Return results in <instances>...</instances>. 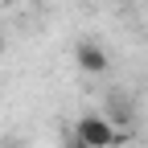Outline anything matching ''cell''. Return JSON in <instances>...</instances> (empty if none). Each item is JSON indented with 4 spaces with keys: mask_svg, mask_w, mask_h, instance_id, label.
I'll use <instances>...</instances> for the list:
<instances>
[{
    "mask_svg": "<svg viewBox=\"0 0 148 148\" xmlns=\"http://www.w3.org/2000/svg\"><path fill=\"white\" fill-rule=\"evenodd\" d=\"M74 136H78L86 148H115V140H119L115 123H111L107 115H82L78 123H74Z\"/></svg>",
    "mask_w": 148,
    "mask_h": 148,
    "instance_id": "6da1fadb",
    "label": "cell"
},
{
    "mask_svg": "<svg viewBox=\"0 0 148 148\" xmlns=\"http://www.w3.org/2000/svg\"><path fill=\"white\" fill-rule=\"evenodd\" d=\"M74 66H78L82 74H90V78H99V74L111 70V53L99 41H78L74 45Z\"/></svg>",
    "mask_w": 148,
    "mask_h": 148,
    "instance_id": "7a4b0ae2",
    "label": "cell"
},
{
    "mask_svg": "<svg viewBox=\"0 0 148 148\" xmlns=\"http://www.w3.org/2000/svg\"><path fill=\"white\" fill-rule=\"evenodd\" d=\"M0 148H25L21 140H4V144H0Z\"/></svg>",
    "mask_w": 148,
    "mask_h": 148,
    "instance_id": "3957f363",
    "label": "cell"
},
{
    "mask_svg": "<svg viewBox=\"0 0 148 148\" xmlns=\"http://www.w3.org/2000/svg\"><path fill=\"white\" fill-rule=\"evenodd\" d=\"M0 53H4V41H0Z\"/></svg>",
    "mask_w": 148,
    "mask_h": 148,
    "instance_id": "277c9868",
    "label": "cell"
}]
</instances>
